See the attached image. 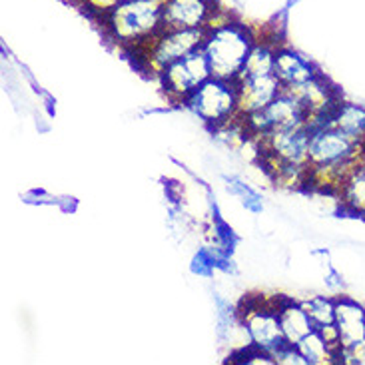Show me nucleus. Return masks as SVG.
I'll list each match as a JSON object with an SVG mask.
<instances>
[{"label":"nucleus","instance_id":"obj_12","mask_svg":"<svg viewBox=\"0 0 365 365\" xmlns=\"http://www.w3.org/2000/svg\"><path fill=\"white\" fill-rule=\"evenodd\" d=\"M277 317H279V326L284 331V337L289 346H297L307 334H312L316 326L309 319L307 312L294 299L279 297L277 299Z\"/></svg>","mask_w":365,"mask_h":365},{"label":"nucleus","instance_id":"obj_4","mask_svg":"<svg viewBox=\"0 0 365 365\" xmlns=\"http://www.w3.org/2000/svg\"><path fill=\"white\" fill-rule=\"evenodd\" d=\"M277 296L247 297L236 309L237 319L250 336V344L267 351L269 356H274V351L287 344L277 317Z\"/></svg>","mask_w":365,"mask_h":365},{"label":"nucleus","instance_id":"obj_3","mask_svg":"<svg viewBox=\"0 0 365 365\" xmlns=\"http://www.w3.org/2000/svg\"><path fill=\"white\" fill-rule=\"evenodd\" d=\"M206 34L207 29H164L144 46L134 50V54L140 58L144 70L160 76L176 60L184 58L190 52L202 48Z\"/></svg>","mask_w":365,"mask_h":365},{"label":"nucleus","instance_id":"obj_20","mask_svg":"<svg viewBox=\"0 0 365 365\" xmlns=\"http://www.w3.org/2000/svg\"><path fill=\"white\" fill-rule=\"evenodd\" d=\"M122 2H126V0H80V4H82L84 9L90 10V12H94V14H98V16L106 14V12H110L112 9H116Z\"/></svg>","mask_w":365,"mask_h":365},{"label":"nucleus","instance_id":"obj_14","mask_svg":"<svg viewBox=\"0 0 365 365\" xmlns=\"http://www.w3.org/2000/svg\"><path fill=\"white\" fill-rule=\"evenodd\" d=\"M296 347L299 349V354L306 357L307 365L337 364V354L341 349V347L336 349L331 344H327V339L319 334V329H314L312 334H307Z\"/></svg>","mask_w":365,"mask_h":365},{"label":"nucleus","instance_id":"obj_17","mask_svg":"<svg viewBox=\"0 0 365 365\" xmlns=\"http://www.w3.org/2000/svg\"><path fill=\"white\" fill-rule=\"evenodd\" d=\"M302 307L307 312L309 319L316 327L336 324V299L326 296H312L306 302H299Z\"/></svg>","mask_w":365,"mask_h":365},{"label":"nucleus","instance_id":"obj_19","mask_svg":"<svg viewBox=\"0 0 365 365\" xmlns=\"http://www.w3.org/2000/svg\"><path fill=\"white\" fill-rule=\"evenodd\" d=\"M274 361L277 365H307L306 357L299 354V349L296 346H282L277 351H274Z\"/></svg>","mask_w":365,"mask_h":365},{"label":"nucleus","instance_id":"obj_13","mask_svg":"<svg viewBox=\"0 0 365 365\" xmlns=\"http://www.w3.org/2000/svg\"><path fill=\"white\" fill-rule=\"evenodd\" d=\"M277 46L269 40H256L254 48L247 56L244 68L237 78H257V76H269L274 74V64H276Z\"/></svg>","mask_w":365,"mask_h":365},{"label":"nucleus","instance_id":"obj_15","mask_svg":"<svg viewBox=\"0 0 365 365\" xmlns=\"http://www.w3.org/2000/svg\"><path fill=\"white\" fill-rule=\"evenodd\" d=\"M329 126L341 130L344 134L351 136V138L365 140V108L359 104L341 102L337 106Z\"/></svg>","mask_w":365,"mask_h":365},{"label":"nucleus","instance_id":"obj_5","mask_svg":"<svg viewBox=\"0 0 365 365\" xmlns=\"http://www.w3.org/2000/svg\"><path fill=\"white\" fill-rule=\"evenodd\" d=\"M186 106L212 130L226 124L237 114V92L234 82L212 78L186 100Z\"/></svg>","mask_w":365,"mask_h":365},{"label":"nucleus","instance_id":"obj_8","mask_svg":"<svg viewBox=\"0 0 365 365\" xmlns=\"http://www.w3.org/2000/svg\"><path fill=\"white\" fill-rule=\"evenodd\" d=\"M216 20V0H164V29H210Z\"/></svg>","mask_w":365,"mask_h":365},{"label":"nucleus","instance_id":"obj_1","mask_svg":"<svg viewBox=\"0 0 365 365\" xmlns=\"http://www.w3.org/2000/svg\"><path fill=\"white\" fill-rule=\"evenodd\" d=\"M100 22L112 42L134 52L164 30V0H126Z\"/></svg>","mask_w":365,"mask_h":365},{"label":"nucleus","instance_id":"obj_6","mask_svg":"<svg viewBox=\"0 0 365 365\" xmlns=\"http://www.w3.org/2000/svg\"><path fill=\"white\" fill-rule=\"evenodd\" d=\"M164 92L172 104H186V100L196 92L206 80L212 78V68L204 50L197 48L176 60L160 74Z\"/></svg>","mask_w":365,"mask_h":365},{"label":"nucleus","instance_id":"obj_7","mask_svg":"<svg viewBox=\"0 0 365 365\" xmlns=\"http://www.w3.org/2000/svg\"><path fill=\"white\" fill-rule=\"evenodd\" d=\"M307 118H309V112L297 100L296 94L289 90H282V94L272 104H267L266 108L257 110V112L242 120L246 124L250 136L256 138V136L267 134L272 130L306 126Z\"/></svg>","mask_w":365,"mask_h":365},{"label":"nucleus","instance_id":"obj_11","mask_svg":"<svg viewBox=\"0 0 365 365\" xmlns=\"http://www.w3.org/2000/svg\"><path fill=\"white\" fill-rule=\"evenodd\" d=\"M336 327L341 347L365 344V307L351 297H336Z\"/></svg>","mask_w":365,"mask_h":365},{"label":"nucleus","instance_id":"obj_16","mask_svg":"<svg viewBox=\"0 0 365 365\" xmlns=\"http://www.w3.org/2000/svg\"><path fill=\"white\" fill-rule=\"evenodd\" d=\"M337 194L347 212L365 216V170L359 166L356 172H351L339 186Z\"/></svg>","mask_w":365,"mask_h":365},{"label":"nucleus","instance_id":"obj_18","mask_svg":"<svg viewBox=\"0 0 365 365\" xmlns=\"http://www.w3.org/2000/svg\"><path fill=\"white\" fill-rule=\"evenodd\" d=\"M227 190L232 194L242 197V204L250 210V212H262L264 210V204H262V197L257 196L256 192L250 186H246L244 182H240L236 178H227Z\"/></svg>","mask_w":365,"mask_h":365},{"label":"nucleus","instance_id":"obj_21","mask_svg":"<svg viewBox=\"0 0 365 365\" xmlns=\"http://www.w3.org/2000/svg\"><path fill=\"white\" fill-rule=\"evenodd\" d=\"M326 284L327 287H331V289H341V287H344L341 276L337 274L336 269H329V274L326 276Z\"/></svg>","mask_w":365,"mask_h":365},{"label":"nucleus","instance_id":"obj_2","mask_svg":"<svg viewBox=\"0 0 365 365\" xmlns=\"http://www.w3.org/2000/svg\"><path fill=\"white\" fill-rule=\"evenodd\" d=\"M254 44H256V36L247 26L232 20L217 19L207 29L206 40L202 46L210 62L212 76L234 82L244 68Z\"/></svg>","mask_w":365,"mask_h":365},{"label":"nucleus","instance_id":"obj_10","mask_svg":"<svg viewBox=\"0 0 365 365\" xmlns=\"http://www.w3.org/2000/svg\"><path fill=\"white\" fill-rule=\"evenodd\" d=\"M274 74L279 80V84L284 86V90H289L314 80L319 72L314 66V62L306 58L304 54L286 48V46H277Z\"/></svg>","mask_w":365,"mask_h":365},{"label":"nucleus","instance_id":"obj_9","mask_svg":"<svg viewBox=\"0 0 365 365\" xmlns=\"http://www.w3.org/2000/svg\"><path fill=\"white\" fill-rule=\"evenodd\" d=\"M237 92V114L236 118H246L257 110L266 108L282 94L284 86L279 84L276 74L257 76V78H236L234 80Z\"/></svg>","mask_w":365,"mask_h":365}]
</instances>
